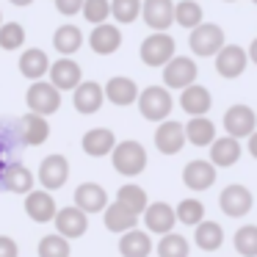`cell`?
Returning <instances> with one entry per match:
<instances>
[{
    "label": "cell",
    "mask_w": 257,
    "mask_h": 257,
    "mask_svg": "<svg viewBox=\"0 0 257 257\" xmlns=\"http://www.w3.org/2000/svg\"><path fill=\"white\" fill-rule=\"evenodd\" d=\"M80 144H83L86 155L105 158V155H111L113 147H116V136H113L108 127H94V130H89V133L83 136V141H80Z\"/></svg>",
    "instance_id": "24"
},
{
    "label": "cell",
    "mask_w": 257,
    "mask_h": 257,
    "mask_svg": "<svg viewBox=\"0 0 257 257\" xmlns=\"http://www.w3.org/2000/svg\"><path fill=\"white\" fill-rule=\"evenodd\" d=\"M69 177V163L64 155H47L39 166V183L45 185L47 191H56L67 183Z\"/></svg>",
    "instance_id": "13"
},
{
    "label": "cell",
    "mask_w": 257,
    "mask_h": 257,
    "mask_svg": "<svg viewBox=\"0 0 257 257\" xmlns=\"http://www.w3.org/2000/svg\"><path fill=\"white\" fill-rule=\"evenodd\" d=\"M75 205L86 213H100L108 207V194L97 183H83L75 188Z\"/></svg>",
    "instance_id": "25"
},
{
    "label": "cell",
    "mask_w": 257,
    "mask_h": 257,
    "mask_svg": "<svg viewBox=\"0 0 257 257\" xmlns=\"http://www.w3.org/2000/svg\"><path fill=\"white\" fill-rule=\"evenodd\" d=\"M249 155H251V158H254V161H257V130H254V133L249 136Z\"/></svg>",
    "instance_id": "44"
},
{
    "label": "cell",
    "mask_w": 257,
    "mask_h": 257,
    "mask_svg": "<svg viewBox=\"0 0 257 257\" xmlns=\"http://www.w3.org/2000/svg\"><path fill=\"white\" fill-rule=\"evenodd\" d=\"M116 199L122 202V205H127L133 213H144L147 207H150V199H147V191L139 188V185H122L116 194Z\"/></svg>",
    "instance_id": "37"
},
{
    "label": "cell",
    "mask_w": 257,
    "mask_h": 257,
    "mask_svg": "<svg viewBox=\"0 0 257 257\" xmlns=\"http://www.w3.org/2000/svg\"><path fill=\"white\" fill-rule=\"evenodd\" d=\"M232 246L240 257H257V227L254 224H246L235 232Z\"/></svg>",
    "instance_id": "36"
},
{
    "label": "cell",
    "mask_w": 257,
    "mask_h": 257,
    "mask_svg": "<svg viewBox=\"0 0 257 257\" xmlns=\"http://www.w3.org/2000/svg\"><path fill=\"white\" fill-rule=\"evenodd\" d=\"M20 72L25 75V78H31V80H39V78H45L47 72H50V58L45 56L42 50H25L23 56H20Z\"/></svg>",
    "instance_id": "30"
},
{
    "label": "cell",
    "mask_w": 257,
    "mask_h": 257,
    "mask_svg": "<svg viewBox=\"0 0 257 257\" xmlns=\"http://www.w3.org/2000/svg\"><path fill=\"white\" fill-rule=\"evenodd\" d=\"M224 3H235V0H224Z\"/></svg>",
    "instance_id": "48"
},
{
    "label": "cell",
    "mask_w": 257,
    "mask_h": 257,
    "mask_svg": "<svg viewBox=\"0 0 257 257\" xmlns=\"http://www.w3.org/2000/svg\"><path fill=\"white\" fill-rule=\"evenodd\" d=\"M105 100H111L113 105H122V108L133 105V102H139V86H136V80L116 75L105 83Z\"/></svg>",
    "instance_id": "23"
},
{
    "label": "cell",
    "mask_w": 257,
    "mask_h": 257,
    "mask_svg": "<svg viewBox=\"0 0 257 257\" xmlns=\"http://www.w3.org/2000/svg\"><path fill=\"white\" fill-rule=\"evenodd\" d=\"M174 0H144L141 17L152 31H169L174 25Z\"/></svg>",
    "instance_id": "11"
},
{
    "label": "cell",
    "mask_w": 257,
    "mask_h": 257,
    "mask_svg": "<svg viewBox=\"0 0 257 257\" xmlns=\"http://www.w3.org/2000/svg\"><path fill=\"white\" fill-rule=\"evenodd\" d=\"M251 3H254V6H257V0H251Z\"/></svg>",
    "instance_id": "49"
},
{
    "label": "cell",
    "mask_w": 257,
    "mask_h": 257,
    "mask_svg": "<svg viewBox=\"0 0 257 257\" xmlns=\"http://www.w3.org/2000/svg\"><path fill=\"white\" fill-rule=\"evenodd\" d=\"M177 221H183L185 227H196L205 221V205L199 199H183L177 205Z\"/></svg>",
    "instance_id": "38"
},
{
    "label": "cell",
    "mask_w": 257,
    "mask_h": 257,
    "mask_svg": "<svg viewBox=\"0 0 257 257\" xmlns=\"http://www.w3.org/2000/svg\"><path fill=\"white\" fill-rule=\"evenodd\" d=\"M89 45H91V50H94L97 56H111V53H116L119 47H122V31H119L116 25L100 23V25H94V31H91Z\"/></svg>",
    "instance_id": "17"
},
{
    "label": "cell",
    "mask_w": 257,
    "mask_h": 257,
    "mask_svg": "<svg viewBox=\"0 0 257 257\" xmlns=\"http://www.w3.org/2000/svg\"><path fill=\"white\" fill-rule=\"evenodd\" d=\"M83 17L91 25H100L111 17V0H86L83 3Z\"/></svg>",
    "instance_id": "41"
},
{
    "label": "cell",
    "mask_w": 257,
    "mask_h": 257,
    "mask_svg": "<svg viewBox=\"0 0 257 257\" xmlns=\"http://www.w3.org/2000/svg\"><path fill=\"white\" fill-rule=\"evenodd\" d=\"M0 183L6 185L9 191H14V194H31V188H34V174L23 163H12V166L3 169V180Z\"/></svg>",
    "instance_id": "28"
},
{
    "label": "cell",
    "mask_w": 257,
    "mask_h": 257,
    "mask_svg": "<svg viewBox=\"0 0 257 257\" xmlns=\"http://www.w3.org/2000/svg\"><path fill=\"white\" fill-rule=\"evenodd\" d=\"M80 45H83V34H80V28H75V25H61V28L53 34V47H56L61 56L78 53Z\"/></svg>",
    "instance_id": "32"
},
{
    "label": "cell",
    "mask_w": 257,
    "mask_h": 257,
    "mask_svg": "<svg viewBox=\"0 0 257 257\" xmlns=\"http://www.w3.org/2000/svg\"><path fill=\"white\" fill-rule=\"evenodd\" d=\"M83 3L86 0H56V9L61 14H67V17H72V14L83 12Z\"/></svg>",
    "instance_id": "42"
},
{
    "label": "cell",
    "mask_w": 257,
    "mask_h": 257,
    "mask_svg": "<svg viewBox=\"0 0 257 257\" xmlns=\"http://www.w3.org/2000/svg\"><path fill=\"white\" fill-rule=\"evenodd\" d=\"M144 224L150 232H158V235L172 232L174 224H177V207L166 205V202H152L144 210Z\"/></svg>",
    "instance_id": "12"
},
{
    "label": "cell",
    "mask_w": 257,
    "mask_h": 257,
    "mask_svg": "<svg viewBox=\"0 0 257 257\" xmlns=\"http://www.w3.org/2000/svg\"><path fill=\"white\" fill-rule=\"evenodd\" d=\"M25 210L34 221L47 224V221H56L58 207H56V199L50 196V191H31L25 196Z\"/></svg>",
    "instance_id": "19"
},
{
    "label": "cell",
    "mask_w": 257,
    "mask_h": 257,
    "mask_svg": "<svg viewBox=\"0 0 257 257\" xmlns=\"http://www.w3.org/2000/svg\"><path fill=\"white\" fill-rule=\"evenodd\" d=\"M174 23L183 28H196L202 25V6L196 0H180L174 6Z\"/></svg>",
    "instance_id": "33"
},
{
    "label": "cell",
    "mask_w": 257,
    "mask_h": 257,
    "mask_svg": "<svg viewBox=\"0 0 257 257\" xmlns=\"http://www.w3.org/2000/svg\"><path fill=\"white\" fill-rule=\"evenodd\" d=\"M47 136H50V124H47V119L42 116V113L31 111L20 119V139H23V144L39 147L47 141Z\"/></svg>",
    "instance_id": "21"
},
{
    "label": "cell",
    "mask_w": 257,
    "mask_h": 257,
    "mask_svg": "<svg viewBox=\"0 0 257 257\" xmlns=\"http://www.w3.org/2000/svg\"><path fill=\"white\" fill-rule=\"evenodd\" d=\"M194 240H196V246H199V249L216 251L218 246L224 243L221 224H216V221H199V224H196V232H194Z\"/></svg>",
    "instance_id": "31"
},
{
    "label": "cell",
    "mask_w": 257,
    "mask_h": 257,
    "mask_svg": "<svg viewBox=\"0 0 257 257\" xmlns=\"http://www.w3.org/2000/svg\"><path fill=\"white\" fill-rule=\"evenodd\" d=\"M172 108H174V100H172V94H169V89H163V86H147L139 94V111H141V116L150 119V122H163V119H169Z\"/></svg>",
    "instance_id": "2"
},
{
    "label": "cell",
    "mask_w": 257,
    "mask_h": 257,
    "mask_svg": "<svg viewBox=\"0 0 257 257\" xmlns=\"http://www.w3.org/2000/svg\"><path fill=\"white\" fill-rule=\"evenodd\" d=\"M113 169L124 177H136L147 169V150L139 144V141H122V144L113 147L111 152Z\"/></svg>",
    "instance_id": "1"
},
{
    "label": "cell",
    "mask_w": 257,
    "mask_h": 257,
    "mask_svg": "<svg viewBox=\"0 0 257 257\" xmlns=\"http://www.w3.org/2000/svg\"><path fill=\"white\" fill-rule=\"evenodd\" d=\"M196 75H199V69H196L194 58H185V56H174L172 61L163 67V83H166V89H188L191 83H196Z\"/></svg>",
    "instance_id": "6"
},
{
    "label": "cell",
    "mask_w": 257,
    "mask_h": 257,
    "mask_svg": "<svg viewBox=\"0 0 257 257\" xmlns=\"http://www.w3.org/2000/svg\"><path fill=\"white\" fill-rule=\"evenodd\" d=\"M14 6H31V3H34V0H12Z\"/></svg>",
    "instance_id": "46"
},
{
    "label": "cell",
    "mask_w": 257,
    "mask_h": 257,
    "mask_svg": "<svg viewBox=\"0 0 257 257\" xmlns=\"http://www.w3.org/2000/svg\"><path fill=\"white\" fill-rule=\"evenodd\" d=\"M119 251L122 257H150L152 254V238L150 232H141V229H127L119 240Z\"/></svg>",
    "instance_id": "26"
},
{
    "label": "cell",
    "mask_w": 257,
    "mask_h": 257,
    "mask_svg": "<svg viewBox=\"0 0 257 257\" xmlns=\"http://www.w3.org/2000/svg\"><path fill=\"white\" fill-rule=\"evenodd\" d=\"M249 61H251V64H257V39L249 45Z\"/></svg>",
    "instance_id": "45"
},
{
    "label": "cell",
    "mask_w": 257,
    "mask_h": 257,
    "mask_svg": "<svg viewBox=\"0 0 257 257\" xmlns=\"http://www.w3.org/2000/svg\"><path fill=\"white\" fill-rule=\"evenodd\" d=\"M246 64H249V53L243 50V47L238 45H224L221 50L216 53V72L221 75V78L232 80V78H240L246 69Z\"/></svg>",
    "instance_id": "7"
},
{
    "label": "cell",
    "mask_w": 257,
    "mask_h": 257,
    "mask_svg": "<svg viewBox=\"0 0 257 257\" xmlns=\"http://www.w3.org/2000/svg\"><path fill=\"white\" fill-rule=\"evenodd\" d=\"M136 224H139V213H133L119 199L105 207V227L111 229V232H127V229L136 227Z\"/></svg>",
    "instance_id": "27"
},
{
    "label": "cell",
    "mask_w": 257,
    "mask_h": 257,
    "mask_svg": "<svg viewBox=\"0 0 257 257\" xmlns=\"http://www.w3.org/2000/svg\"><path fill=\"white\" fill-rule=\"evenodd\" d=\"M251 205H254V196H251V191L243 188V185H227V188L221 191V196H218L221 213L224 216H232V218L246 216V213L251 210Z\"/></svg>",
    "instance_id": "8"
},
{
    "label": "cell",
    "mask_w": 257,
    "mask_h": 257,
    "mask_svg": "<svg viewBox=\"0 0 257 257\" xmlns=\"http://www.w3.org/2000/svg\"><path fill=\"white\" fill-rule=\"evenodd\" d=\"M210 161L216 163L218 169H229L240 161V139L235 136H221L210 144Z\"/></svg>",
    "instance_id": "22"
},
{
    "label": "cell",
    "mask_w": 257,
    "mask_h": 257,
    "mask_svg": "<svg viewBox=\"0 0 257 257\" xmlns=\"http://www.w3.org/2000/svg\"><path fill=\"white\" fill-rule=\"evenodd\" d=\"M191 246L185 240V235L180 232H166L158 243V257H188Z\"/></svg>",
    "instance_id": "34"
},
{
    "label": "cell",
    "mask_w": 257,
    "mask_h": 257,
    "mask_svg": "<svg viewBox=\"0 0 257 257\" xmlns=\"http://www.w3.org/2000/svg\"><path fill=\"white\" fill-rule=\"evenodd\" d=\"M216 163L213 161H191L188 166L183 169V183L188 185L191 191H207L213 183H216Z\"/></svg>",
    "instance_id": "14"
},
{
    "label": "cell",
    "mask_w": 257,
    "mask_h": 257,
    "mask_svg": "<svg viewBox=\"0 0 257 257\" xmlns=\"http://www.w3.org/2000/svg\"><path fill=\"white\" fill-rule=\"evenodd\" d=\"M56 229L67 238H80V235L89 229V213L80 210L78 205L75 207H61L56 213Z\"/></svg>",
    "instance_id": "15"
},
{
    "label": "cell",
    "mask_w": 257,
    "mask_h": 257,
    "mask_svg": "<svg viewBox=\"0 0 257 257\" xmlns=\"http://www.w3.org/2000/svg\"><path fill=\"white\" fill-rule=\"evenodd\" d=\"M23 42H25V28L20 23L0 25V47L3 50H17V47H23Z\"/></svg>",
    "instance_id": "40"
},
{
    "label": "cell",
    "mask_w": 257,
    "mask_h": 257,
    "mask_svg": "<svg viewBox=\"0 0 257 257\" xmlns=\"http://www.w3.org/2000/svg\"><path fill=\"white\" fill-rule=\"evenodd\" d=\"M3 169H6V166H3V158H0V180H3Z\"/></svg>",
    "instance_id": "47"
},
{
    "label": "cell",
    "mask_w": 257,
    "mask_h": 257,
    "mask_svg": "<svg viewBox=\"0 0 257 257\" xmlns=\"http://www.w3.org/2000/svg\"><path fill=\"white\" fill-rule=\"evenodd\" d=\"M174 50H177V45H174L172 36L166 31H155L152 36H147L141 42V61L147 67H166L174 58Z\"/></svg>",
    "instance_id": "4"
},
{
    "label": "cell",
    "mask_w": 257,
    "mask_h": 257,
    "mask_svg": "<svg viewBox=\"0 0 257 257\" xmlns=\"http://www.w3.org/2000/svg\"><path fill=\"white\" fill-rule=\"evenodd\" d=\"M185 141H188V136H185V127L180 122H169V119H163V122L158 124L155 147H158L161 155H177V152L185 147Z\"/></svg>",
    "instance_id": "10"
},
{
    "label": "cell",
    "mask_w": 257,
    "mask_h": 257,
    "mask_svg": "<svg viewBox=\"0 0 257 257\" xmlns=\"http://www.w3.org/2000/svg\"><path fill=\"white\" fill-rule=\"evenodd\" d=\"M210 105H213L210 91L199 83H191L188 89H183V94H180V108H183L188 116H207Z\"/></svg>",
    "instance_id": "20"
},
{
    "label": "cell",
    "mask_w": 257,
    "mask_h": 257,
    "mask_svg": "<svg viewBox=\"0 0 257 257\" xmlns=\"http://www.w3.org/2000/svg\"><path fill=\"white\" fill-rule=\"evenodd\" d=\"M144 0H111V17L122 25H130L133 20H139Z\"/></svg>",
    "instance_id": "35"
},
{
    "label": "cell",
    "mask_w": 257,
    "mask_h": 257,
    "mask_svg": "<svg viewBox=\"0 0 257 257\" xmlns=\"http://www.w3.org/2000/svg\"><path fill=\"white\" fill-rule=\"evenodd\" d=\"M257 127V113L249 105H232L224 111V130L235 139H249Z\"/></svg>",
    "instance_id": "9"
},
{
    "label": "cell",
    "mask_w": 257,
    "mask_h": 257,
    "mask_svg": "<svg viewBox=\"0 0 257 257\" xmlns=\"http://www.w3.org/2000/svg\"><path fill=\"white\" fill-rule=\"evenodd\" d=\"M102 100H105V89L94 80H83V83L75 89V111L78 113H97L102 108Z\"/></svg>",
    "instance_id": "18"
},
{
    "label": "cell",
    "mask_w": 257,
    "mask_h": 257,
    "mask_svg": "<svg viewBox=\"0 0 257 257\" xmlns=\"http://www.w3.org/2000/svg\"><path fill=\"white\" fill-rule=\"evenodd\" d=\"M50 83L58 86L61 91H75L80 83H83L80 67L72 61V58H58L56 64H50Z\"/></svg>",
    "instance_id": "16"
},
{
    "label": "cell",
    "mask_w": 257,
    "mask_h": 257,
    "mask_svg": "<svg viewBox=\"0 0 257 257\" xmlns=\"http://www.w3.org/2000/svg\"><path fill=\"white\" fill-rule=\"evenodd\" d=\"M185 136L194 147H210L216 141V124L207 116H191V122L185 124Z\"/></svg>",
    "instance_id": "29"
},
{
    "label": "cell",
    "mask_w": 257,
    "mask_h": 257,
    "mask_svg": "<svg viewBox=\"0 0 257 257\" xmlns=\"http://www.w3.org/2000/svg\"><path fill=\"white\" fill-rule=\"evenodd\" d=\"M25 102L34 113H42V116H50V113L58 111L61 105V89L53 83H45V80H34L25 94Z\"/></svg>",
    "instance_id": "5"
},
{
    "label": "cell",
    "mask_w": 257,
    "mask_h": 257,
    "mask_svg": "<svg viewBox=\"0 0 257 257\" xmlns=\"http://www.w3.org/2000/svg\"><path fill=\"white\" fill-rule=\"evenodd\" d=\"M39 257H69L67 235H45L39 240Z\"/></svg>",
    "instance_id": "39"
},
{
    "label": "cell",
    "mask_w": 257,
    "mask_h": 257,
    "mask_svg": "<svg viewBox=\"0 0 257 257\" xmlns=\"http://www.w3.org/2000/svg\"><path fill=\"white\" fill-rule=\"evenodd\" d=\"M188 45H191V53L199 58H216V53L224 47V31L213 23H202L196 28H191V36H188Z\"/></svg>",
    "instance_id": "3"
},
{
    "label": "cell",
    "mask_w": 257,
    "mask_h": 257,
    "mask_svg": "<svg viewBox=\"0 0 257 257\" xmlns=\"http://www.w3.org/2000/svg\"><path fill=\"white\" fill-rule=\"evenodd\" d=\"M17 254H20L17 243L9 235H0V257H17Z\"/></svg>",
    "instance_id": "43"
},
{
    "label": "cell",
    "mask_w": 257,
    "mask_h": 257,
    "mask_svg": "<svg viewBox=\"0 0 257 257\" xmlns=\"http://www.w3.org/2000/svg\"><path fill=\"white\" fill-rule=\"evenodd\" d=\"M0 20H3V17H0ZM0 25H3V23H0Z\"/></svg>",
    "instance_id": "50"
}]
</instances>
